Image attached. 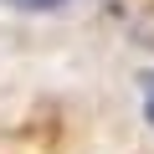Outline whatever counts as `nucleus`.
Wrapping results in <instances>:
<instances>
[{
  "label": "nucleus",
  "instance_id": "f03ea898",
  "mask_svg": "<svg viewBox=\"0 0 154 154\" xmlns=\"http://www.w3.org/2000/svg\"><path fill=\"white\" fill-rule=\"evenodd\" d=\"M144 118H149V123H154V72H149V77H144Z\"/></svg>",
  "mask_w": 154,
  "mask_h": 154
},
{
  "label": "nucleus",
  "instance_id": "f257e3e1",
  "mask_svg": "<svg viewBox=\"0 0 154 154\" xmlns=\"http://www.w3.org/2000/svg\"><path fill=\"white\" fill-rule=\"evenodd\" d=\"M16 11H57V5H67V0H11Z\"/></svg>",
  "mask_w": 154,
  "mask_h": 154
}]
</instances>
